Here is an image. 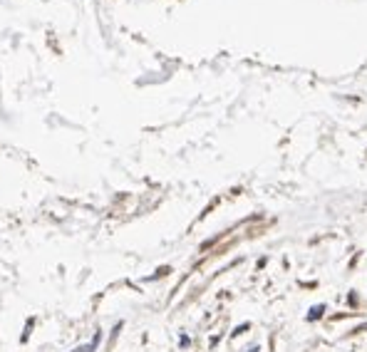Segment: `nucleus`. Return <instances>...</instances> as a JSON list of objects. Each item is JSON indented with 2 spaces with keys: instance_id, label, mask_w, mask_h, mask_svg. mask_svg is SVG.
I'll use <instances>...</instances> for the list:
<instances>
[{
  "instance_id": "f03ea898",
  "label": "nucleus",
  "mask_w": 367,
  "mask_h": 352,
  "mask_svg": "<svg viewBox=\"0 0 367 352\" xmlns=\"http://www.w3.org/2000/svg\"><path fill=\"white\" fill-rule=\"evenodd\" d=\"M323 310H325V308H323V305H315V308H313V313H310V315H308V320H318V318H320V315H323Z\"/></svg>"
},
{
  "instance_id": "f257e3e1",
  "label": "nucleus",
  "mask_w": 367,
  "mask_h": 352,
  "mask_svg": "<svg viewBox=\"0 0 367 352\" xmlns=\"http://www.w3.org/2000/svg\"><path fill=\"white\" fill-rule=\"evenodd\" d=\"M99 345V335H94V340H92L90 345H82V347H75V352H94V347Z\"/></svg>"
}]
</instances>
